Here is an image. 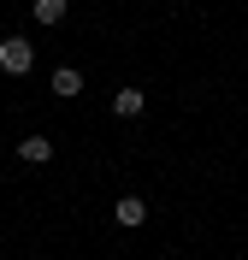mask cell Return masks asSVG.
I'll return each mask as SVG.
<instances>
[{
    "instance_id": "5",
    "label": "cell",
    "mask_w": 248,
    "mask_h": 260,
    "mask_svg": "<svg viewBox=\"0 0 248 260\" xmlns=\"http://www.w3.org/2000/svg\"><path fill=\"white\" fill-rule=\"evenodd\" d=\"M142 107H148L142 89H118V95H113V113H118V118H142Z\"/></svg>"
},
{
    "instance_id": "3",
    "label": "cell",
    "mask_w": 248,
    "mask_h": 260,
    "mask_svg": "<svg viewBox=\"0 0 248 260\" xmlns=\"http://www.w3.org/2000/svg\"><path fill=\"white\" fill-rule=\"evenodd\" d=\"M113 219L124 231H136L142 219H148V201H142V195H118V201H113Z\"/></svg>"
},
{
    "instance_id": "6",
    "label": "cell",
    "mask_w": 248,
    "mask_h": 260,
    "mask_svg": "<svg viewBox=\"0 0 248 260\" xmlns=\"http://www.w3.org/2000/svg\"><path fill=\"white\" fill-rule=\"evenodd\" d=\"M65 12H71V0H36V6H30L36 24H65Z\"/></svg>"
},
{
    "instance_id": "1",
    "label": "cell",
    "mask_w": 248,
    "mask_h": 260,
    "mask_svg": "<svg viewBox=\"0 0 248 260\" xmlns=\"http://www.w3.org/2000/svg\"><path fill=\"white\" fill-rule=\"evenodd\" d=\"M0 71H6V77H30V71H36L30 36H0Z\"/></svg>"
},
{
    "instance_id": "4",
    "label": "cell",
    "mask_w": 248,
    "mask_h": 260,
    "mask_svg": "<svg viewBox=\"0 0 248 260\" xmlns=\"http://www.w3.org/2000/svg\"><path fill=\"white\" fill-rule=\"evenodd\" d=\"M18 160H30V166H48V160H53V142L42 136V130H30V136L18 142Z\"/></svg>"
},
{
    "instance_id": "2",
    "label": "cell",
    "mask_w": 248,
    "mask_h": 260,
    "mask_svg": "<svg viewBox=\"0 0 248 260\" xmlns=\"http://www.w3.org/2000/svg\"><path fill=\"white\" fill-rule=\"evenodd\" d=\"M48 89H53L59 101H77V95H83V71H77V65H53Z\"/></svg>"
}]
</instances>
